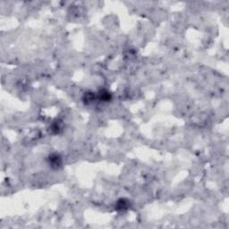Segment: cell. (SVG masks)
I'll list each match as a JSON object with an SVG mask.
<instances>
[{"instance_id": "obj_1", "label": "cell", "mask_w": 229, "mask_h": 229, "mask_svg": "<svg viewBox=\"0 0 229 229\" xmlns=\"http://www.w3.org/2000/svg\"><path fill=\"white\" fill-rule=\"evenodd\" d=\"M49 164L51 165L52 167L54 168H58L62 165V159L59 155L57 154H52L49 156Z\"/></svg>"}, {"instance_id": "obj_2", "label": "cell", "mask_w": 229, "mask_h": 229, "mask_svg": "<svg viewBox=\"0 0 229 229\" xmlns=\"http://www.w3.org/2000/svg\"><path fill=\"white\" fill-rule=\"evenodd\" d=\"M100 99L103 100V101H107L108 100H110V98H111V96H110L109 92H108V91H107V90H103V91H101V93L100 94Z\"/></svg>"}]
</instances>
